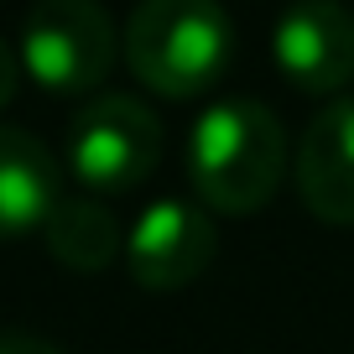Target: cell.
<instances>
[{"label": "cell", "instance_id": "ba28073f", "mask_svg": "<svg viewBox=\"0 0 354 354\" xmlns=\"http://www.w3.org/2000/svg\"><path fill=\"white\" fill-rule=\"evenodd\" d=\"M63 203L57 162L32 131L0 125V240L32 234Z\"/></svg>", "mask_w": 354, "mask_h": 354}, {"label": "cell", "instance_id": "8992f818", "mask_svg": "<svg viewBox=\"0 0 354 354\" xmlns=\"http://www.w3.org/2000/svg\"><path fill=\"white\" fill-rule=\"evenodd\" d=\"M214 261V219L188 198H162L131 224L125 266L146 292H177Z\"/></svg>", "mask_w": 354, "mask_h": 354}, {"label": "cell", "instance_id": "5b68a950", "mask_svg": "<svg viewBox=\"0 0 354 354\" xmlns=\"http://www.w3.org/2000/svg\"><path fill=\"white\" fill-rule=\"evenodd\" d=\"M277 73L297 94H339L354 84V16L339 0H292L271 32Z\"/></svg>", "mask_w": 354, "mask_h": 354}, {"label": "cell", "instance_id": "52a82bcc", "mask_svg": "<svg viewBox=\"0 0 354 354\" xmlns=\"http://www.w3.org/2000/svg\"><path fill=\"white\" fill-rule=\"evenodd\" d=\"M297 193L313 219L354 224V94L328 100L297 141Z\"/></svg>", "mask_w": 354, "mask_h": 354}, {"label": "cell", "instance_id": "30bf717a", "mask_svg": "<svg viewBox=\"0 0 354 354\" xmlns=\"http://www.w3.org/2000/svg\"><path fill=\"white\" fill-rule=\"evenodd\" d=\"M16 84H21V53L11 42H0V110L16 100Z\"/></svg>", "mask_w": 354, "mask_h": 354}, {"label": "cell", "instance_id": "8fae6325", "mask_svg": "<svg viewBox=\"0 0 354 354\" xmlns=\"http://www.w3.org/2000/svg\"><path fill=\"white\" fill-rule=\"evenodd\" d=\"M0 354H63L57 344L37 339V333H16V328H0Z\"/></svg>", "mask_w": 354, "mask_h": 354}, {"label": "cell", "instance_id": "9c48e42d", "mask_svg": "<svg viewBox=\"0 0 354 354\" xmlns=\"http://www.w3.org/2000/svg\"><path fill=\"white\" fill-rule=\"evenodd\" d=\"M42 234H47V255L68 271H104L125 250L120 219L100 198H63L53 219L42 224Z\"/></svg>", "mask_w": 354, "mask_h": 354}, {"label": "cell", "instance_id": "277c9868", "mask_svg": "<svg viewBox=\"0 0 354 354\" xmlns=\"http://www.w3.org/2000/svg\"><path fill=\"white\" fill-rule=\"evenodd\" d=\"M162 162V120L136 94H100L68 125V167L88 193H131Z\"/></svg>", "mask_w": 354, "mask_h": 354}, {"label": "cell", "instance_id": "7a4b0ae2", "mask_svg": "<svg viewBox=\"0 0 354 354\" xmlns=\"http://www.w3.org/2000/svg\"><path fill=\"white\" fill-rule=\"evenodd\" d=\"M125 68L162 100H198L234 57V26L219 0H141L125 21Z\"/></svg>", "mask_w": 354, "mask_h": 354}, {"label": "cell", "instance_id": "6da1fadb", "mask_svg": "<svg viewBox=\"0 0 354 354\" xmlns=\"http://www.w3.org/2000/svg\"><path fill=\"white\" fill-rule=\"evenodd\" d=\"M188 177L209 214H261L287 177V136L261 100H219L193 120Z\"/></svg>", "mask_w": 354, "mask_h": 354}, {"label": "cell", "instance_id": "3957f363", "mask_svg": "<svg viewBox=\"0 0 354 354\" xmlns=\"http://www.w3.org/2000/svg\"><path fill=\"white\" fill-rule=\"evenodd\" d=\"M16 53L21 73L47 94H94L115 68L120 37L100 0H37Z\"/></svg>", "mask_w": 354, "mask_h": 354}]
</instances>
